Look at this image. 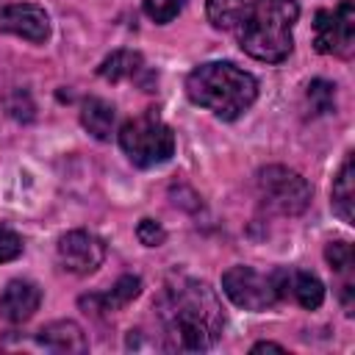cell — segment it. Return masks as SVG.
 Returning a JSON list of instances; mask_svg holds the SVG:
<instances>
[{
	"label": "cell",
	"mask_w": 355,
	"mask_h": 355,
	"mask_svg": "<svg viewBox=\"0 0 355 355\" xmlns=\"http://www.w3.org/2000/svg\"><path fill=\"white\" fill-rule=\"evenodd\" d=\"M153 308L164 347L172 352H205L225 330V311L216 291L197 277L166 280Z\"/></svg>",
	"instance_id": "cell-1"
},
{
	"label": "cell",
	"mask_w": 355,
	"mask_h": 355,
	"mask_svg": "<svg viewBox=\"0 0 355 355\" xmlns=\"http://www.w3.org/2000/svg\"><path fill=\"white\" fill-rule=\"evenodd\" d=\"M297 17V0H250L233 31L247 55L266 64H280L291 55V28Z\"/></svg>",
	"instance_id": "cell-2"
},
{
	"label": "cell",
	"mask_w": 355,
	"mask_h": 355,
	"mask_svg": "<svg viewBox=\"0 0 355 355\" xmlns=\"http://www.w3.org/2000/svg\"><path fill=\"white\" fill-rule=\"evenodd\" d=\"M186 94L191 103L214 111L219 119L233 122L255 103L258 80L230 61H208L189 72Z\"/></svg>",
	"instance_id": "cell-3"
},
{
	"label": "cell",
	"mask_w": 355,
	"mask_h": 355,
	"mask_svg": "<svg viewBox=\"0 0 355 355\" xmlns=\"http://www.w3.org/2000/svg\"><path fill=\"white\" fill-rule=\"evenodd\" d=\"M119 147L130 158V164L150 169L166 164L175 155V133L172 128L150 108L139 116H130L119 128Z\"/></svg>",
	"instance_id": "cell-4"
},
{
	"label": "cell",
	"mask_w": 355,
	"mask_h": 355,
	"mask_svg": "<svg viewBox=\"0 0 355 355\" xmlns=\"http://www.w3.org/2000/svg\"><path fill=\"white\" fill-rule=\"evenodd\" d=\"M258 194L266 208H272L275 214H283V216H297L311 202L308 180L300 172L280 166V164L263 166L258 172Z\"/></svg>",
	"instance_id": "cell-5"
},
{
	"label": "cell",
	"mask_w": 355,
	"mask_h": 355,
	"mask_svg": "<svg viewBox=\"0 0 355 355\" xmlns=\"http://www.w3.org/2000/svg\"><path fill=\"white\" fill-rule=\"evenodd\" d=\"M313 47L322 55L349 58L355 53V6L341 0L333 8H319L313 17Z\"/></svg>",
	"instance_id": "cell-6"
},
{
	"label": "cell",
	"mask_w": 355,
	"mask_h": 355,
	"mask_svg": "<svg viewBox=\"0 0 355 355\" xmlns=\"http://www.w3.org/2000/svg\"><path fill=\"white\" fill-rule=\"evenodd\" d=\"M222 291L227 300L244 311H266L277 302V291L272 283V272L263 275L252 266H230L222 275Z\"/></svg>",
	"instance_id": "cell-7"
},
{
	"label": "cell",
	"mask_w": 355,
	"mask_h": 355,
	"mask_svg": "<svg viewBox=\"0 0 355 355\" xmlns=\"http://www.w3.org/2000/svg\"><path fill=\"white\" fill-rule=\"evenodd\" d=\"M58 261L72 275H92L105 261V244L89 230H69L58 239Z\"/></svg>",
	"instance_id": "cell-8"
},
{
	"label": "cell",
	"mask_w": 355,
	"mask_h": 355,
	"mask_svg": "<svg viewBox=\"0 0 355 355\" xmlns=\"http://www.w3.org/2000/svg\"><path fill=\"white\" fill-rule=\"evenodd\" d=\"M272 283H275L277 300H291L305 311H316L324 302V286L313 272L277 266L272 269Z\"/></svg>",
	"instance_id": "cell-9"
},
{
	"label": "cell",
	"mask_w": 355,
	"mask_h": 355,
	"mask_svg": "<svg viewBox=\"0 0 355 355\" xmlns=\"http://www.w3.org/2000/svg\"><path fill=\"white\" fill-rule=\"evenodd\" d=\"M0 33H14L39 44L50 36V17L36 3H11L0 8Z\"/></svg>",
	"instance_id": "cell-10"
},
{
	"label": "cell",
	"mask_w": 355,
	"mask_h": 355,
	"mask_svg": "<svg viewBox=\"0 0 355 355\" xmlns=\"http://www.w3.org/2000/svg\"><path fill=\"white\" fill-rule=\"evenodd\" d=\"M97 72H100V78H105L111 83L130 80V83L141 86L144 92H153L155 89V72L144 64L141 53H133V50H116V53H111L100 64Z\"/></svg>",
	"instance_id": "cell-11"
},
{
	"label": "cell",
	"mask_w": 355,
	"mask_h": 355,
	"mask_svg": "<svg viewBox=\"0 0 355 355\" xmlns=\"http://www.w3.org/2000/svg\"><path fill=\"white\" fill-rule=\"evenodd\" d=\"M42 302V291L31 280H11L0 294V316L11 324L28 322Z\"/></svg>",
	"instance_id": "cell-12"
},
{
	"label": "cell",
	"mask_w": 355,
	"mask_h": 355,
	"mask_svg": "<svg viewBox=\"0 0 355 355\" xmlns=\"http://www.w3.org/2000/svg\"><path fill=\"white\" fill-rule=\"evenodd\" d=\"M324 258L341 280L338 297H341L344 311L352 316V308H355V252H352V244L349 241H330L324 247Z\"/></svg>",
	"instance_id": "cell-13"
},
{
	"label": "cell",
	"mask_w": 355,
	"mask_h": 355,
	"mask_svg": "<svg viewBox=\"0 0 355 355\" xmlns=\"http://www.w3.org/2000/svg\"><path fill=\"white\" fill-rule=\"evenodd\" d=\"M36 341H39L44 349L58 352V355H72V352H86V349H89L86 333H83L80 324L72 322V319H58V322L44 324V327L36 333Z\"/></svg>",
	"instance_id": "cell-14"
},
{
	"label": "cell",
	"mask_w": 355,
	"mask_h": 355,
	"mask_svg": "<svg viewBox=\"0 0 355 355\" xmlns=\"http://www.w3.org/2000/svg\"><path fill=\"white\" fill-rule=\"evenodd\" d=\"M141 294V277L136 275H122L111 291L103 294H92V297H80V305L94 311V313H111V311H122L128 302H133Z\"/></svg>",
	"instance_id": "cell-15"
},
{
	"label": "cell",
	"mask_w": 355,
	"mask_h": 355,
	"mask_svg": "<svg viewBox=\"0 0 355 355\" xmlns=\"http://www.w3.org/2000/svg\"><path fill=\"white\" fill-rule=\"evenodd\" d=\"M330 200H333V211L341 216V222L355 225V175H352V153H347L333 189H330Z\"/></svg>",
	"instance_id": "cell-16"
},
{
	"label": "cell",
	"mask_w": 355,
	"mask_h": 355,
	"mask_svg": "<svg viewBox=\"0 0 355 355\" xmlns=\"http://www.w3.org/2000/svg\"><path fill=\"white\" fill-rule=\"evenodd\" d=\"M114 119H116V111H114V105H111L108 100H103V97H89V100H83V105H80V125H83L94 139H100V141L111 139V133H114Z\"/></svg>",
	"instance_id": "cell-17"
},
{
	"label": "cell",
	"mask_w": 355,
	"mask_h": 355,
	"mask_svg": "<svg viewBox=\"0 0 355 355\" xmlns=\"http://www.w3.org/2000/svg\"><path fill=\"white\" fill-rule=\"evenodd\" d=\"M244 0H205V14L208 22L219 31H233L236 22L241 19Z\"/></svg>",
	"instance_id": "cell-18"
},
{
	"label": "cell",
	"mask_w": 355,
	"mask_h": 355,
	"mask_svg": "<svg viewBox=\"0 0 355 355\" xmlns=\"http://www.w3.org/2000/svg\"><path fill=\"white\" fill-rule=\"evenodd\" d=\"M308 103L313 114H327L336 108V86L330 80H311L308 83Z\"/></svg>",
	"instance_id": "cell-19"
},
{
	"label": "cell",
	"mask_w": 355,
	"mask_h": 355,
	"mask_svg": "<svg viewBox=\"0 0 355 355\" xmlns=\"http://www.w3.org/2000/svg\"><path fill=\"white\" fill-rule=\"evenodd\" d=\"M183 6H186V0H144V14L153 22L166 25L183 11Z\"/></svg>",
	"instance_id": "cell-20"
},
{
	"label": "cell",
	"mask_w": 355,
	"mask_h": 355,
	"mask_svg": "<svg viewBox=\"0 0 355 355\" xmlns=\"http://www.w3.org/2000/svg\"><path fill=\"white\" fill-rule=\"evenodd\" d=\"M136 236H139V241H141L144 247H161L164 239H166V230H164L161 222H155V219H141V222L136 225Z\"/></svg>",
	"instance_id": "cell-21"
},
{
	"label": "cell",
	"mask_w": 355,
	"mask_h": 355,
	"mask_svg": "<svg viewBox=\"0 0 355 355\" xmlns=\"http://www.w3.org/2000/svg\"><path fill=\"white\" fill-rule=\"evenodd\" d=\"M19 252H22V239L11 227L0 225V263L3 261H14Z\"/></svg>",
	"instance_id": "cell-22"
},
{
	"label": "cell",
	"mask_w": 355,
	"mask_h": 355,
	"mask_svg": "<svg viewBox=\"0 0 355 355\" xmlns=\"http://www.w3.org/2000/svg\"><path fill=\"white\" fill-rule=\"evenodd\" d=\"M252 352H286V349L280 344H275V341H258L252 347Z\"/></svg>",
	"instance_id": "cell-23"
}]
</instances>
